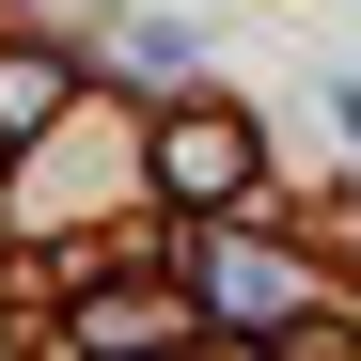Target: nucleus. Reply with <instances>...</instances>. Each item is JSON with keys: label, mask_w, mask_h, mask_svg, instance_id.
I'll return each instance as SVG.
<instances>
[{"label": "nucleus", "mask_w": 361, "mask_h": 361, "mask_svg": "<svg viewBox=\"0 0 361 361\" xmlns=\"http://www.w3.org/2000/svg\"><path fill=\"white\" fill-rule=\"evenodd\" d=\"M235 173H252V142H235V126H173V189H189V204H220Z\"/></svg>", "instance_id": "obj_1"}, {"label": "nucleus", "mask_w": 361, "mask_h": 361, "mask_svg": "<svg viewBox=\"0 0 361 361\" xmlns=\"http://www.w3.org/2000/svg\"><path fill=\"white\" fill-rule=\"evenodd\" d=\"M79 330H94V345H173V298H142V283H110V298H94Z\"/></svg>", "instance_id": "obj_2"}, {"label": "nucleus", "mask_w": 361, "mask_h": 361, "mask_svg": "<svg viewBox=\"0 0 361 361\" xmlns=\"http://www.w3.org/2000/svg\"><path fill=\"white\" fill-rule=\"evenodd\" d=\"M47 94H63V79H47L32 47H16V63H0V126H47Z\"/></svg>", "instance_id": "obj_3"}]
</instances>
